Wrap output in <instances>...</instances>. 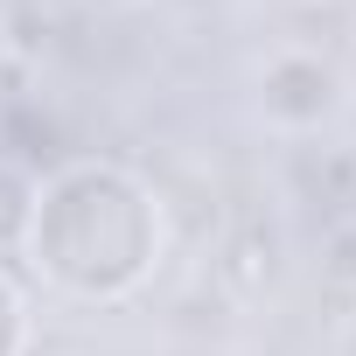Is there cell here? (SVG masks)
Returning <instances> with one entry per match:
<instances>
[{
  "label": "cell",
  "instance_id": "2",
  "mask_svg": "<svg viewBox=\"0 0 356 356\" xmlns=\"http://www.w3.org/2000/svg\"><path fill=\"white\" fill-rule=\"evenodd\" d=\"M29 224H35V203H29V189H22V175L0 168V245L29 238Z\"/></svg>",
  "mask_w": 356,
  "mask_h": 356
},
{
  "label": "cell",
  "instance_id": "1",
  "mask_svg": "<svg viewBox=\"0 0 356 356\" xmlns=\"http://www.w3.org/2000/svg\"><path fill=\"white\" fill-rule=\"evenodd\" d=\"M335 105V70L321 56H280L266 70V112L280 126H314Z\"/></svg>",
  "mask_w": 356,
  "mask_h": 356
},
{
  "label": "cell",
  "instance_id": "3",
  "mask_svg": "<svg viewBox=\"0 0 356 356\" xmlns=\"http://www.w3.org/2000/svg\"><path fill=\"white\" fill-rule=\"evenodd\" d=\"M98 8H112V0H98Z\"/></svg>",
  "mask_w": 356,
  "mask_h": 356
}]
</instances>
